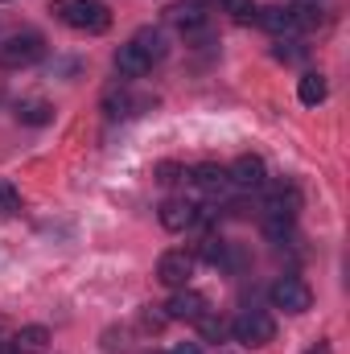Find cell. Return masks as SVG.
Segmentation results:
<instances>
[{
	"label": "cell",
	"instance_id": "6da1fadb",
	"mask_svg": "<svg viewBox=\"0 0 350 354\" xmlns=\"http://www.w3.org/2000/svg\"><path fill=\"white\" fill-rule=\"evenodd\" d=\"M322 17L313 4H268V8H256V25L276 33V37H297L305 29H313Z\"/></svg>",
	"mask_w": 350,
	"mask_h": 354
},
{
	"label": "cell",
	"instance_id": "7a4b0ae2",
	"mask_svg": "<svg viewBox=\"0 0 350 354\" xmlns=\"http://www.w3.org/2000/svg\"><path fill=\"white\" fill-rule=\"evenodd\" d=\"M50 12L66 29H79V33H107L111 29V12L103 0H54Z\"/></svg>",
	"mask_w": 350,
	"mask_h": 354
},
{
	"label": "cell",
	"instance_id": "3957f363",
	"mask_svg": "<svg viewBox=\"0 0 350 354\" xmlns=\"http://www.w3.org/2000/svg\"><path fill=\"white\" fill-rule=\"evenodd\" d=\"M42 58H46V37L42 33H12L8 41H0V66L4 71H25Z\"/></svg>",
	"mask_w": 350,
	"mask_h": 354
},
{
	"label": "cell",
	"instance_id": "277c9868",
	"mask_svg": "<svg viewBox=\"0 0 350 354\" xmlns=\"http://www.w3.org/2000/svg\"><path fill=\"white\" fill-rule=\"evenodd\" d=\"M231 334H235L243 346H268V342L276 338V322H272V313H264V309H243V313L231 322Z\"/></svg>",
	"mask_w": 350,
	"mask_h": 354
},
{
	"label": "cell",
	"instance_id": "5b68a950",
	"mask_svg": "<svg viewBox=\"0 0 350 354\" xmlns=\"http://www.w3.org/2000/svg\"><path fill=\"white\" fill-rule=\"evenodd\" d=\"M268 297H272V309H284V313H309V305H313L309 284L297 280V276H280V280L268 288Z\"/></svg>",
	"mask_w": 350,
	"mask_h": 354
},
{
	"label": "cell",
	"instance_id": "8992f818",
	"mask_svg": "<svg viewBox=\"0 0 350 354\" xmlns=\"http://www.w3.org/2000/svg\"><path fill=\"white\" fill-rule=\"evenodd\" d=\"M190 276H194V256H190L185 248H174V252H165V256L157 260V280H161L165 288H185Z\"/></svg>",
	"mask_w": 350,
	"mask_h": 354
},
{
	"label": "cell",
	"instance_id": "52a82bcc",
	"mask_svg": "<svg viewBox=\"0 0 350 354\" xmlns=\"http://www.w3.org/2000/svg\"><path fill=\"white\" fill-rule=\"evenodd\" d=\"M206 313V297L194 292V288H174L169 305H165V317L169 322H198Z\"/></svg>",
	"mask_w": 350,
	"mask_h": 354
},
{
	"label": "cell",
	"instance_id": "ba28073f",
	"mask_svg": "<svg viewBox=\"0 0 350 354\" xmlns=\"http://www.w3.org/2000/svg\"><path fill=\"white\" fill-rule=\"evenodd\" d=\"M301 210V189L297 185H276L264 198V218H297Z\"/></svg>",
	"mask_w": 350,
	"mask_h": 354
},
{
	"label": "cell",
	"instance_id": "9c48e42d",
	"mask_svg": "<svg viewBox=\"0 0 350 354\" xmlns=\"http://www.w3.org/2000/svg\"><path fill=\"white\" fill-rule=\"evenodd\" d=\"M264 177H268V169H264L260 157H252V153H243V157L227 169V181H231L235 189H260Z\"/></svg>",
	"mask_w": 350,
	"mask_h": 354
},
{
	"label": "cell",
	"instance_id": "30bf717a",
	"mask_svg": "<svg viewBox=\"0 0 350 354\" xmlns=\"http://www.w3.org/2000/svg\"><path fill=\"white\" fill-rule=\"evenodd\" d=\"M157 218H161V227H165V231H185V227H194V223H198V206H194V202H181V198H169V202H161V214H157Z\"/></svg>",
	"mask_w": 350,
	"mask_h": 354
},
{
	"label": "cell",
	"instance_id": "8fae6325",
	"mask_svg": "<svg viewBox=\"0 0 350 354\" xmlns=\"http://www.w3.org/2000/svg\"><path fill=\"white\" fill-rule=\"evenodd\" d=\"M128 46H132V50H136V54H140V58L149 62V71H153V66H157V62H161V58L169 54V46H165L161 29H140V33H136V37H132Z\"/></svg>",
	"mask_w": 350,
	"mask_h": 354
},
{
	"label": "cell",
	"instance_id": "7c38bea8",
	"mask_svg": "<svg viewBox=\"0 0 350 354\" xmlns=\"http://www.w3.org/2000/svg\"><path fill=\"white\" fill-rule=\"evenodd\" d=\"M165 12H169V21H174L181 33H198V29L206 25V8L194 4V0H185V4H169Z\"/></svg>",
	"mask_w": 350,
	"mask_h": 354
},
{
	"label": "cell",
	"instance_id": "4fadbf2b",
	"mask_svg": "<svg viewBox=\"0 0 350 354\" xmlns=\"http://www.w3.org/2000/svg\"><path fill=\"white\" fill-rule=\"evenodd\" d=\"M103 107H107V115H136V111L153 107V99H149V95H128V91H111V95L103 99Z\"/></svg>",
	"mask_w": 350,
	"mask_h": 354
},
{
	"label": "cell",
	"instance_id": "5bb4252c",
	"mask_svg": "<svg viewBox=\"0 0 350 354\" xmlns=\"http://www.w3.org/2000/svg\"><path fill=\"white\" fill-rule=\"evenodd\" d=\"M190 177H194V181H198L206 194H223V189H231V181H227V169H223V165H214V161L198 165V169H194Z\"/></svg>",
	"mask_w": 350,
	"mask_h": 354
},
{
	"label": "cell",
	"instance_id": "9a60e30c",
	"mask_svg": "<svg viewBox=\"0 0 350 354\" xmlns=\"http://www.w3.org/2000/svg\"><path fill=\"white\" fill-rule=\"evenodd\" d=\"M17 120L29 124V128H42V124L54 120V107L46 99H25V103H17Z\"/></svg>",
	"mask_w": 350,
	"mask_h": 354
},
{
	"label": "cell",
	"instance_id": "2e32d148",
	"mask_svg": "<svg viewBox=\"0 0 350 354\" xmlns=\"http://www.w3.org/2000/svg\"><path fill=\"white\" fill-rule=\"evenodd\" d=\"M326 75H313V71H309V75H301V83H297V99H301V103H305V107H317V103H322V99H326Z\"/></svg>",
	"mask_w": 350,
	"mask_h": 354
},
{
	"label": "cell",
	"instance_id": "e0dca14e",
	"mask_svg": "<svg viewBox=\"0 0 350 354\" xmlns=\"http://www.w3.org/2000/svg\"><path fill=\"white\" fill-rule=\"evenodd\" d=\"M194 326H198V334H202L206 342H223V338L231 334V322H223V317H219V313H210V309H206Z\"/></svg>",
	"mask_w": 350,
	"mask_h": 354
},
{
	"label": "cell",
	"instance_id": "ac0fdd59",
	"mask_svg": "<svg viewBox=\"0 0 350 354\" xmlns=\"http://www.w3.org/2000/svg\"><path fill=\"white\" fill-rule=\"evenodd\" d=\"M46 342H50L46 326H25V330L12 338V351H17V354H29V351H42Z\"/></svg>",
	"mask_w": 350,
	"mask_h": 354
},
{
	"label": "cell",
	"instance_id": "d6986e66",
	"mask_svg": "<svg viewBox=\"0 0 350 354\" xmlns=\"http://www.w3.org/2000/svg\"><path fill=\"white\" fill-rule=\"evenodd\" d=\"M227 252H231V243H223V239H214V235L202 239V260H206V264H214V268L227 264V260H231Z\"/></svg>",
	"mask_w": 350,
	"mask_h": 354
},
{
	"label": "cell",
	"instance_id": "ffe728a7",
	"mask_svg": "<svg viewBox=\"0 0 350 354\" xmlns=\"http://www.w3.org/2000/svg\"><path fill=\"white\" fill-rule=\"evenodd\" d=\"M0 214H21V194L8 177H0Z\"/></svg>",
	"mask_w": 350,
	"mask_h": 354
},
{
	"label": "cell",
	"instance_id": "44dd1931",
	"mask_svg": "<svg viewBox=\"0 0 350 354\" xmlns=\"http://www.w3.org/2000/svg\"><path fill=\"white\" fill-rule=\"evenodd\" d=\"M223 8L235 21H256V0H223Z\"/></svg>",
	"mask_w": 350,
	"mask_h": 354
},
{
	"label": "cell",
	"instance_id": "7402d4cb",
	"mask_svg": "<svg viewBox=\"0 0 350 354\" xmlns=\"http://www.w3.org/2000/svg\"><path fill=\"white\" fill-rule=\"evenodd\" d=\"M276 58H280V62H301V58H305V46L288 37V41H280V46H276Z\"/></svg>",
	"mask_w": 350,
	"mask_h": 354
},
{
	"label": "cell",
	"instance_id": "603a6c76",
	"mask_svg": "<svg viewBox=\"0 0 350 354\" xmlns=\"http://www.w3.org/2000/svg\"><path fill=\"white\" fill-rule=\"evenodd\" d=\"M181 177H185V169L174 165V161H161V165H157V181H161V185H174V181H181Z\"/></svg>",
	"mask_w": 350,
	"mask_h": 354
},
{
	"label": "cell",
	"instance_id": "cb8c5ba5",
	"mask_svg": "<svg viewBox=\"0 0 350 354\" xmlns=\"http://www.w3.org/2000/svg\"><path fill=\"white\" fill-rule=\"evenodd\" d=\"M169 354H202V346H198V342H177Z\"/></svg>",
	"mask_w": 350,
	"mask_h": 354
},
{
	"label": "cell",
	"instance_id": "d4e9b609",
	"mask_svg": "<svg viewBox=\"0 0 350 354\" xmlns=\"http://www.w3.org/2000/svg\"><path fill=\"white\" fill-rule=\"evenodd\" d=\"M309 354H330V342H317V346H313Z\"/></svg>",
	"mask_w": 350,
	"mask_h": 354
},
{
	"label": "cell",
	"instance_id": "484cf974",
	"mask_svg": "<svg viewBox=\"0 0 350 354\" xmlns=\"http://www.w3.org/2000/svg\"><path fill=\"white\" fill-rule=\"evenodd\" d=\"M145 354H161V351H145Z\"/></svg>",
	"mask_w": 350,
	"mask_h": 354
},
{
	"label": "cell",
	"instance_id": "4316f807",
	"mask_svg": "<svg viewBox=\"0 0 350 354\" xmlns=\"http://www.w3.org/2000/svg\"><path fill=\"white\" fill-rule=\"evenodd\" d=\"M0 4H4V0H0Z\"/></svg>",
	"mask_w": 350,
	"mask_h": 354
}]
</instances>
